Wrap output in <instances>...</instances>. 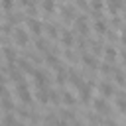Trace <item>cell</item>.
I'll list each match as a JSON object with an SVG mask.
<instances>
[{"label":"cell","instance_id":"obj_12","mask_svg":"<svg viewBox=\"0 0 126 126\" xmlns=\"http://www.w3.org/2000/svg\"><path fill=\"white\" fill-rule=\"evenodd\" d=\"M16 63H18V67H20L24 73H30V75H33V71H35V69H33V67H32V65H30L26 59H20V61H16Z\"/></svg>","mask_w":126,"mask_h":126},{"label":"cell","instance_id":"obj_19","mask_svg":"<svg viewBox=\"0 0 126 126\" xmlns=\"http://www.w3.org/2000/svg\"><path fill=\"white\" fill-rule=\"evenodd\" d=\"M104 57H106V61L112 63V61L116 59V51H114L112 47H106V49H104Z\"/></svg>","mask_w":126,"mask_h":126},{"label":"cell","instance_id":"obj_21","mask_svg":"<svg viewBox=\"0 0 126 126\" xmlns=\"http://www.w3.org/2000/svg\"><path fill=\"white\" fill-rule=\"evenodd\" d=\"M100 73H102V75H110V73H112V65H110L108 61L102 63V65H100Z\"/></svg>","mask_w":126,"mask_h":126},{"label":"cell","instance_id":"obj_22","mask_svg":"<svg viewBox=\"0 0 126 126\" xmlns=\"http://www.w3.org/2000/svg\"><path fill=\"white\" fill-rule=\"evenodd\" d=\"M45 32H47V35H49V37H57V28H55V26H51V24H49V26H45Z\"/></svg>","mask_w":126,"mask_h":126},{"label":"cell","instance_id":"obj_8","mask_svg":"<svg viewBox=\"0 0 126 126\" xmlns=\"http://www.w3.org/2000/svg\"><path fill=\"white\" fill-rule=\"evenodd\" d=\"M91 94H93V87L91 85H83L81 87V100L83 102H91Z\"/></svg>","mask_w":126,"mask_h":126},{"label":"cell","instance_id":"obj_10","mask_svg":"<svg viewBox=\"0 0 126 126\" xmlns=\"http://www.w3.org/2000/svg\"><path fill=\"white\" fill-rule=\"evenodd\" d=\"M61 100H63V104H67V106H73V104L77 102V98H75L73 93H69V91H65V93L61 94Z\"/></svg>","mask_w":126,"mask_h":126},{"label":"cell","instance_id":"obj_23","mask_svg":"<svg viewBox=\"0 0 126 126\" xmlns=\"http://www.w3.org/2000/svg\"><path fill=\"white\" fill-rule=\"evenodd\" d=\"M94 28L98 30V33H104V32H106V26H104V22H100V20L94 24Z\"/></svg>","mask_w":126,"mask_h":126},{"label":"cell","instance_id":"obj_11","mask_svg":"<svg viewBox=\"0 0 126 126\" xmlns=\"http://www.w3.org/2000/svg\"><path fill=\"white\" fill-rule=\"evenodd\" d=\"M93 106L98 110V112H108V104H106V100H104V96L102 98H96L94 102H93Z\"/></svg>","mask_w":126,"mask_h":126},{"label":"cell","instance_id":"obj_3","mask_svg":"<svg viewBox=\"0 0 126 126\" xmlns=\"http://www.w3.org/2000/svg\"><path fill=\"white\" fill-rule=\"evenodd\" d=\"M0 106H2L4 112H14V108H16V104H14L12 96H10L8 87H4V93H2V98H0Z\"/></svg>","mask_w":126,"mask_h":126},{"label":"cell","instance_id":"obj_17","mask_svg":"<svg viewBox=\"0 0 126 126\" xmlns=\"http://www.w3.org/2000/svg\"><path fill=\"white\" fill-rule=\"evenodd\" d=\"M116 106H118V110H120V112H126V98H124L122 94H118V96H116Z\"/></svg>","mask_w":126,"mask_h":126},{"label":"cell","instance_id":"obj_18","mask_svg":"<svg viewBox=\"0 0 126 126\" xmlns=\"http://www.w3.org/2000/svg\"><path fill=\"white\" fill-rule=\"evenodd\" d=\"M35 47L39 49V51H47V47H49V43L43 39V37H37V41H35Z\"/></svg>","mask_w":126,"mask_h":126},{"label":"cell","instance_id":"obj_28","mask_svg":"<svg viewBox=\"0 0 126 126\" xmlns=\"http://www.w3.org/2000/svg\"><path fill=\"white\" fill-rule=\"evenodd\" d=\"M124 10H126V4H124Z\"/></svg>","mask_w":126,"mask_h":126},{"label":"cell","instance_id":"obj_20","mask_svg":"<svg viewBox=\"0 0 126 126\" xmlns=\"http://www.w3.org/2000/svg\"><path fill=\"white\" fill-rule=\"evenodd\" d=\"M124 4H122V0H108V8L112 10V12H116V10H120Z\"/></svg>","mask_w":126,"mask_h":126},{"label":"cell","instance_id":"obj_7","mask_svg":"<svg viewBox=\"0 0 126 126\" xmlns=\"http://www.w3.org/2000/svg\"><path fill=\"white\" fill-rule=\"evenodd\" d=\"M75 26H77V30H79V33H83V35H85V33L89 32V26H87V18H85V16H81V18H77V20H75Z\"/></svg>","mask_w":126,"mask_h":126},{"label":"cell","instance_id":"obj_15","mask_svg":"<svg viewBox=\"0 0 126 126\" xmlns=\"http://www.w3.org/2000/svg\"><path fill=\"white\" fill-rule=\"evenodd\" d=\"M61 41H63V45H65V47H71V45H73V33H71V32H63Z\"/></svg>","mask_w":126,"mask_h":126},{"label":"cell","instance_id":"obj_4","mask_svg":"<svg viewBox=\"0 0 126 126\" xmlns=\"http://www.w3.org/2000/svg\"><path fill=\"white\" fill-rule=\"evenodd\" d=\"M28 30H30L33 35H39V33H41V30H43V26H41V22H39V20L32 18V20H28Z\"/></svg>","mask_w":126,"mask_h":126},{"label":"cell","instance_id":"obj_25","mask_svg":"<svg viewBox=\"0 0 126 126\" xmlns=\"http://www.w3.org/2000/svg\"><path fill=\"white\" fill-rule=\"evenodd\" d=\"M91 6L96 8V10H100L102 8V0H91Z\"/></svg>","mask_w":126,"mask_h":126},{"label":"cell","instance_id":"obj_26","mask_svg":"<svg viewBox=\"0 0 126 126\" xmlns=\"http://www.w3.org/2000/svg\"><path fill=\"white\" fill-rule=\"evenodd\" d=\"M18 2H20L22 6H28V8H30V6L33 4V0H18Z\"/></svg>","mask_w":126,"mask_h":126},{"label":"cell","instance_id":"obj_24","mask_svg":"<svg viewBox=\"0 0 126 126\" xmlns=\"http://www.w3.org/2000/svg\"><path fill=\"white\" fill-rule=\"evenodd\" d=\"M2 6H4V10H6V12H10V10H12V6H14V0H2Z\"/></svg>","mask_w":126,"mask_h":126},{"label":"cell","instance_id":"obj_27","mask_svg":"<svg viewBox=\"0 0 126 126\" xmlns=\"http://www.w3.org/2000/svg\"><path fill=\"white\" fill-rule=\"evenodd\" d=\"M124 65H126V55H124Z\"/></svg>","mask_w":126,"mask_h":126},{"label":"cell","instance_id":"obj_14","mask_svg":"<svg viewBox=\"0 0 126 126\" xmlns=\"http://www.w3.org/2000/svg\"><path fill=\"white\" fill-rule=\"evenodd\" d=\"M41 10L47 12V14H51L55 10V2L53 0H41Z\"/></svg>","mask_w":126,"mask_h":126},{"label":"cell","instance_id":"obj_16","mask_svg":"<svg viewBox=\"0 0 126 126\" xmlns=\"http://www.w3.org/2000/svg\"><path fill=\"white\" fill-rule=\"evenodd\" d=\"M83 63H85L87 67H91V69L96 67V59H94L93 55H83Z\"/></svg>","mask_w":126,"mask_h":126},{"label":"cell","instance_id":"obj_9","mask_svg":"<svg viewBox=\"0 0 126 126\" xmlns=\"http://www.w3.org/2000/svg\"><path fill=\"white\" fill-rule=\"evenodd\" d=\"M98 91H100V94H102L104 98H108V96H110V94L114 93V87H112L110 83H102V85L98 87Z\"/></svg>","mask_w":126,"mask_h":126},{"label":"cell","instance_id":"obj_6","mask_svg":"<svg viewBox=\"0 0 126 126\" xmlns=\"http://www.w3.org/2000/svg\"><path fill=\"white\" fill-rule=\"evenodd\" d=\"M4 59L8 63H16V49L12 45H4Z\"/></svg>","mask_w":126,"mask_h":126},{"label":"cell","instance_id":"obj_5","mask_svg":"<svg viewBox=\"0 0 126 126\" xmlns=\"http://www.w3.org/2000/svg\"><path fill=\"white\" fill-rule=\"evenodd\" d=\"M33 81H35V87H37V89L47 87V77H45L43 71H33Z\"/></svg>","mask_w":126,"mask_h":126},{"label":"cell","instance_id":"obj_2","mask_svg":"<svg viewBox=\"0 0 126 126\" xmlns=\"http://www.w3.org/2000/svg\"><path fill=\"white\" fill-rule=\"evenodd\" d=\"M12 37H14V45L16 47H26L30 43V32L24 28H14L12 30Z\"/></svg>","mask_w":126,"mask_h":126},{"label":"cell","instance_id":"obj_13","mask_svg":"<svg viewBox=\"0 0 126 126\" xmlns=\"http://www.w3.org/2000/svg\"><path fill=\"white\" fill-rule=\"evenodd\" d=\"M45 63H47L49 67H53V69H57V67H59V59H57L53 53H47V55H45Z\"/></svg>","mask_w":126,"mask_h":126},{"label":"cell","instance_id":"obj_1","mask_svg":"<svg viewBox=\"0 0 126 126\" xmlns=\"http://www.w3.org/2000/svg\"><path fill=\"white\" fill-rule=\"evenodd\" d=\"M16 94H18V98H20L22 104H30L32 98H33V94H32V91H30V87H28L26 81L16 83Z\"/></svg>","mask_w":126,"mask_h":126}]
</instances>
